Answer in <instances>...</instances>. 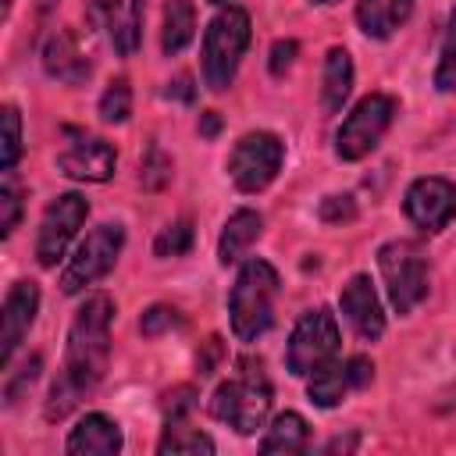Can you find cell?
<instances>
[{
	"instance_id": "cell-37",
	"label": "cell",
	"mask_w": 456,
	"mask_h": 456,
	"mask_svg": "<svg viewBox=\"0 0 456 456\" xmlns=\"http://www.w3.org/2000/svg\"><path fill=\"white\" fill-rule=\"evenodd\" d=\"M178 96V100H192V89H189V75H178L175 82H167V96Z\"/></svg>"
},
{
	"instance_id": "cell-11",
	"label": "cell",
	"mask_w": 456,
	"mask_h": 456,
	"mask_svg": "<svg viewBox=\"0 0 456 456\" xmlns=\"http://www.w3.org/2000/svg\"><path fill=\"white\" fill-rule=\"evenodd\" d=\"M64 135L71 139L61 153H57V171L78 182H107L114 175V146L100 135H86L78 128H64Z\"/></svg>"
},
{
	"instance_id": "cell-2",
	"label": "cell",
	"mask_w": 456,
	"mask_h": 456,
	"mask_svg": "<svg viewBox=\"0 0 456 456\" xmlns=\"http://www.w3.org/2000/svg\"><path fill=\"white\" fill-rule=\"evenodd\" d=\"M274 296H278V271L267 260H246L228 292V314H232L235 338L256 342L271 328Z\"/></svg>"
},
{
	"instance_id": "cell-22",
	"label": "cell",
	"mask_w": 456,
	"mask_h": 456,
	"mask_svg": "<svg viewBox=\"0 0 456 456\" xmlns=\"http://www.w3.org/2000/svg\"><path fill=\"white\" fill-rule=\"evenodd\" d=\"M157 452L160 456H210L214 452V442L200 431V428H192L185 417H167V431H164V438H160V445H157Z\"/></svg>"
},
{
	"instance_id": "cell-7",
	"label": "cell",
	"mask_w": 456,
	"mask_h": 456,
	"mask_svg": "<svg viewBox=\"0 0 456 456\" xmlns=\"http://www.w3.org/2000/svg\"><path fill=\"white\" fill-rule=\"evenodd\" d=\"M335 353H338V324H335V314L324 310V306H317V310L303 314L299 324L292 328L285 363H289V370L296 378H306L317 367H324L328 360H335Z\"/></svg>"
},
{
	"instance_id": "cell-8",
	"label": "cell",
	"mask_w": 456,
	"mask_h": 456,
	"mask_svg": "<svg viewBox=\"0 0 456 456\" xmlns=\"http://www.w3.org/2000/svg\"><path fill=\"white\" fill-rule=\"evenodd\" d=\"M392 118H395V100H392V96H385V93L363 96V100L349 110V118L342 121V128H338V135H335L338 157H342V160H360V157H367V153L381 142V135L388 132Z\"/></svg>"
},
{
	"instance_id": "cell-26",
	"label": "cell",
	"mask_w": 456,
	"mask_h": 456,
	"mask_svg": "<svg viewBox=\"0 0 456 456\" xmlns=\"http://www.w3.org/2000/svg\"><path fill=\"white\" fill-rule=\"evenodd\" d=\"M189 246H192V221H175V224H167L160 235H157V242H153V253L157 256H185L189 253Z\"/></svg>"
},
{
	"instance_id": "cell-12",
	"label": "cell",
	"mask_w": 456,
	"mask_h": 456,
	"mask_svg": "<svg viewBox=\"0 0 456 456\" xmlns=\"http://www.w3.org/2000/svg\"><path fill=\"white\" fill-rule=\"evenodd\" d=\"M406 214L424 232H442L456 214V185L445 178H417L406 189Z\"/></svg>"
},
{
	"instance_id": "cell-27",
	"label": "cell",
	"mask_w": 456,
	"mask_h": 456,
	"mask_svg": "<svg viewBox=\"0 0 456 456\" xmlns=\"http://www.w3.org/2000/svg\"><path fill=\"white\" fill-rule=\"evenodd\" d=\"M435 86L442 93H456V7H452V18H449V28H445V43H442Z\"/></svg>"
},
{
	"instance_id": "cell-6",
	"label": "cell",
	"mask_w": 456,
	"mask_h": 456,
	"mask_svg": "<svg viewBox=\"0 0 456 456\" xmlns=\"http://www.w3.org/2000/svg\"><path fill=\"white\" fill-rule=\"evenodd\" d=\"M281 157H285V142L274 132H246L228 153V175L235 189L260 192L281 171Z\"/></svg>"
},
{
	"instance_id": "cell-34",
	"label": "cell",
	"mask_w": 456,
	"mask_h": 456,
	"mask_svg": "<svg viewBox=\"0 0 456 456\" xmlns=\"http://www.w3.org/2000/svg\"><path fill=\"white\" fill-rule=\"evenodd\" d=\"M296 53H299V43H296V39H278V43L271 46V75L281 78V75L292 68Z\"/></svg>"
},
{
	"instance_id": "cell-10",
	"label": "cell",
	"mask_w": 456,
	"mask_h": 456,
	"mask_svg": "<svg viewBox=\"0 0 456 456\" xmlns=\"http://www.w3.org/2000/svg\"><path fill=\"white\" fill-rule=\"evenodd\" d=\"M86 214H89V203H86L78 192H64V196H57V200L43 210L39 235H36V256H39L43 267H53V264L64 256V249H68V242L75 239V232L82 228Z\"/></svg>"
},
{
	"instance_id": "cell-5",
	"label": "cell",
	"mask_w": 456,
	"mask_h": 456,
	"mask_svg": "<svg viewBox=\"0 0 456 456\" xmlns=\"http://www.w3.org/2000/svg\"><path fill=\"white\" fill-rule=\"evenodd\" d=\"M378 267H381L388 299L399 314H410L428 296V264L413 242H406V239L385 242L378 249Z\"/></svg>"
},
{
	"instance_id": "cell-14",
	"label": "cell",
	"mask_w": 456,
	"mask_h": 456,
	"mask_svg": "<svg viewBox=\"0 0 456 456\" xmlns=\"http://www.w3.org/2000/svg\"><path fill=\"white\" fill-rule=\"evenodd\" d=\"M338 306H342L349 328H353L363 342L381 338V331H385V314H381L378 292H374V285H370L367 274H353V278H349V285H346L342 296H338Z\"/></svg>"
},
{
	"instance_id": "cell-3",
	"label": "cell",
	"mask_w": 456,
	"mask_h": 456,
	"mask_svg": "<svg viewBox=\"0 0 456 456\" xmlns=\"http://www.w3.org/2000/svg\"><path fill=\"white\" fill-rule=\"evenodd\" d=\"M210 413L235 428L239 435H253L256 428H264L267 413H271V385L260 370V363H239V374L228 378L224 385H217L214 399H210Z\"/></svg>"
},
{
	"instance_id": "cell-31",
	"label": "cell",
	"mask_w": 456,
	"mask_h": 456,
	"mask_svg": "<svg viewBox=\"0 0 456 456\" xmlns=\"http://www.w3.org/2000/svg\"><path fill=\"white\" fill-rule=\"evenodd\" d=\"M178 324V310L175 306H150L146 314H142V321H139V328H142V335L146 338H157V335H164V331H171Z\"/></svg>"
},
{
	"instance_id": "cell-17",
	"label": "cell",
	"mask_w": 456,
	"mask_h": 456,
	"mask_svg": "<svg viewBox=\"0 0 456 456\" xmlns=\"http://www.w3.org/2000/svg\"><path fill=\"white\" fill-rule=\"evenodd\" d=\"M121 445H125L121 428L103 413H86L68 435L71 456H114V452H121Z\"/></svg>"
},
{
	"instance_id": "cell-39",
	"label": "cell",
	"mask_w": 456,
	"mask_h": 456,
	"mask_svg": "<svg viewBox=\"0 0 456 456\" xmlns=\"http://www.w3.org/2000/svg\"><path fill=\"white\" fill-rule=\"evenodd\" d=\"M346 452V449H356V435H349V438H331L328 445H324V452Z\"/></svg>"
},
{
	"instance_id": "cell-9",
	"label": "cell",
	"mask_w": 456,
	"mask_h": 456,
	"mask_svg": "<svg viewBox=\"0 0 456 456\" xmlns=\"http://www.w3.org/2000/svg\"><path fill=\"white\" fill-rule=\"evenodd\" d=\"M121 246H125L121 224H100V228H93V232L78 242L75 256L68 260V267H64V274H61V289L71 296V292H78V289L100 281V278L114 267Z\"/></svg>"
},
{
	"instance_id": "cell-16",
	"label": "cell",
	"mask_w": 456,
	"mask_h": 456,
	"mask_svg": "<svg viewBox=\"0 0 456 456\" xmlns=\"http://www.w3.org/2000/svg\"><path fill=\"white\" fill-rule=\"evenodd\" d=\"M142 7L146 0H96L107 39L121 57H132L142 39Z\"/></svg>"
},
{
	"instance_id": "cell-32",
	"label": "cell",
	"mask_w": 456,
	"mask_h": 456,
	"mask_svg": "<svg viewBox=\"0 0 456 456\" xmlns=\"http://www.w3.org/2000/svg\"><path fill=\"white\" fill-rule=\"evenodd\" d=\"M39 367H43V360H39V356H28V360L21 363V370H18V374L7 381V388H4V403H7V406H14V403L21 399V392L39 378Z\"/></svg>"
},
{
	"instance_id": "cell-23",
	"label": "cell",
	"mask_w": 456,
	"mask_h": 456,
	"mask_svg": "<svg viewBox=\"0 0 456 456\" xmlns=\"http://www.w3.org/2000/svg\"><path fill=\"white\" fill-rule=\"evenodd\" d=\"M306 438H310V428H306V420H303L299 413H278L274 424L267 428L260 449H264V452H281V456H289V452H303V449H306Z\"/></svg>"
},
{
	"instance_id": "cell-20",
	"label": "cell",
	"mask_w": 456,
	"mask_h": 456,
	"mask_svg": "<svg viewBox=\"0 0 456 456\" xmlns=\"http://www.w3.org/2000/svg\"><path fill=\"white\" fill-rule=\"evenodd\" d=\"M264 232V221L256 210H235L228 221H224V232L217 239V260L221 264H235Z\"/></svg>"
},
{
	"instance_id": "cell-25",
	"label": "cell",
	"mask_w": 456,
	"mask_h": 456,
	"mask_svg": "<svg viewBox=\"0 0 456 456\" xmlns=\"http://www.w3.org/2000/svg\"><path fill=\"white\" fill-rule=\"evenodd\" d=\"M128 114H132V89L125 78H114L100 96V118L107 125H121Z\"/></svg>"
},
{
	"instance_id": "cell-35",
	"label": "cell",
	"mask_w": 456,
	"mask_h": 456,
	"mask_svg": "<svg viewBox=\"0 0 456 456\" xmlns=\"http://www.w3.org/2000/svg\"><path fill=\"white\" fill-rule=\"evenodd\" d=\"M346 378H349V388H363L374 378V363L367 356H349L346 360Z\"/></svg>"
},
{
	"instance_id": "cell-36",
	"label": "cell",
	"mask_w": 456,
	"mask_h": 456,
	"mask_svg": "<svg viewBox=\"0 0 456 456\" xmlns=\"http://www.w3.org/2000/svg\"><path fill=\"white\" fill-rule=\"evenodd\" d=\"M217 356H221V338H207V353H203V356H196V367H200V378H207V374H214V363H217Z\"/></svg>"
},
{
	"instance_id": "cell-4",
	"label": "cell",
	"mask_w": 456,
	"mask_h": 456,
	"mask_svg": "<svg viewBox=\"0 0 456 456\" xmlns=\"http://www.w3.org/2000/svg\"><path fill=\"white\" fill-rule=\"evenodd\" d=\"M246 46H249V14L242 7L217 11L203 36V78L214 93H224L232 86Z\"/></svg>"
},
{
	"instance_id": "cell-41",
	"label": "cell",
	"mask_w": 456,
	"mask_h": 456,
	"mask_svg": "<svg viewBox=\"0 0 456 456\" xmlns=\"http://www.w3.org/2000/svg\"><path fill=\"white\" fill-rule=\"evenodd\" d=\"M314 4H335V0H314Z\"/></svg>"
},
{
	"instance_id": "cell-28",
	"label": "cell",
	"mask_w": 456,
	"mask_h": 456,
	"mask_svg": "<svg viewBox=\"0 0 456 456\" xmlns=\"http://www.w3.org/2000/svg\"><path fill=\"white\" fill-rule=\"evenodd\" d=\"M18 157H21V114H18V107H4V153H0V171L7 175V171H14V164H18Z\"/></svg>"
},
{
	"instance_id": "cell-19",
	"label": "cell",
	"mask_w": 456,
	"mask_h": 456,
	"mask_svg": "<svg viewBox=\"0 0 456 456\" xmlns=\"http://www.w3.org/2000/svg\"><path fill=\"white\" fill-rule=\"evenodd\" d=\"M353 89V61L342 46H331L324 57V75H321V103L328 114H338L342 103L349 100Z\"/></svg>"
},
{
	"instance_id": "cell-24",
	"label": "cell",
	"mask_w": 456,
	"mask_h": 456,
	"mask_svg": "<svg viewBox=\"0 0 456 456\" xmlns=\"http://www.w3.org/2000/svg\"><path fill=\"white\" fill-rule=\"evenodd\" d=\"M349 392V378H346V363H335V360H328L324 367H317L314 374H310V385H306V395H310V403H317V406H338L342 403V395Z\"/></svg>"
},
{
	"instance_id": "cell-29",
	"label": "cell",
	"mask_w": 456,
	"mask_h": 456,
	"mask_svg": "<svg viewBox=\"0 0 456 456\" xmlns=\"http://www.w3.org/2000/svg\"><path fill=\"white\" fill-rule=\"evenodd\" d=\"M139 178H142V185H146V189H160V185L171 178V160L164 157V150H160V146H150V150H146Z\"/></svg>"
},
{
	"instance_id": "cell-38",
	"label": "cell",
	"mask_w": 456,
	"mask_h": 456,
	"mask_svg": "<svg viewBox=\"0 0 456 456\" xmlns=\"http://www.w3.org/2000/svg\"><path fill=\"white\" fill-rule=\"evenodd\" d=\"M217 125H221V121H217V110H207L203 121H200V135H207V139L217 135Z\"/></svg>"
},
{
	"instance_id": "cell-33",
	"label": "cell",
	"mask_w": 456,
	"mask_h": 456,
	"mask_svg": "<svg viewBox=\"0 0 456 456\" xmlns=\"http://www.w3.org/2000/svg\"><path fill=\"white\" fill-rule=\"evenodd\" d=\"M321 221H328V224H342V221H353L356 217V203H353V196H328V200H321Z\"/></svg>"
},
{
	"instance_id": "cell-13",
	"label": "cell",
	"mask_w": 456,
	"mask_h": 456,
	"mask_svg": "<svg viewBox=\"0 0 456 456\" xmlns=\"http://www.w3.org/2000/svg\"><path fill=\"white\" fill-rule=\"evenodd\" d=\"M39 310V289L36 281H14L7 299H4V328H0V363L7 367L21 338L28 335L32 321Z\"/></svg>"
},
{
	"instance_id": "cell-15",
	"label": "cell",
	"mask_w": 456,
	"mask_h": 456,
	"mask_svg": "<svg viewBox=\"0 0 456 456\" xmlns=\"http://www.w3.org/2000/svg\"><path fill=\"white\" fill-rule=\"evenodd\" d=\"M43 68H46L50 78H57V82H64V86L86 82V75H89V57H86V50L78 46V36H75L71 28H57V32L46 36V43H43Z\"/></svg>"
},
{
	"instance_id": "cell-21",
	"label": "cell",
	"mask_w": 456,
	"mask_h": 456,
	"mask_svg": "<svg viewBox=\"0 0 456 456\" xmlns=\"http://www.w3.org/2000/svg\"><path fill=\"white\" fill-rule=\"evenodd\" d=\"M196 36V7L192 0H167L164 4V28H160V46L164 53H178L192 43Z\"/></svg>"
},
{
	"instance_id": "cell-42",
	"label": "cell",
	"mask_w": 456,
	"mask_h": 456,
	"mask_svg": "<svg viewBox=\"0 0 456 456\" xmlns=\"http://www.w3.org/2000/svg\"><path fill=\"white\" fill-rule=\"evenodd\" d=\"M210 4H224V0H210Z\"/></svg>"
},
{
	"instance_id": "cell-1",
	"label": "cell",
	"mask_w": 456,
	"mask_h": 456,
	"mask_svg": "<svg viewBox=\"0 0 456 456\" xmlns=\"http://www.w3.org/2000/svg\"><path fill=\"white\" fill-rule=\"evenodd\" d=\"M110 317H114V303L103 292L89 296L78 306V314L71 321V331H68L64 370L53 381L50 399H46V417L50 420L68 417L78 406V399L86 392H93L100 385V378L107 374V363H110Z\"/></svg>"
},
{
	"instance_id": "cell-18",
	"label": "cell",
	"mask_w": 456,
	"mask_h": 456,
	"mask_svg": "<svg viewBox=\"0 0 456 456\" xmlns=\"http://www.w3.org/2000/svg\"><path fill=\"white\" fill-rule=\"evenodd\" d=\"M413 11V0H356V21L367 36L388 39Z\"/></svg>"
},
{
	"instance_id": "cell-40",
	"label": "cell",
	"mask_w": 456,
	"mask_h": 456,
	"mask_svg": "<svg viewBox=\"0 0 456 456\" xmlns=\"http://www.w3.org/2000/svg\"><path fill=\"white\" fill-rule=\"evenodd\" d=\"M11 7H14V0H0V18H7V14H11Z\"/></svg>"
},
{
	"instance_id": "cell-30",
	"label": "cell",
	"mask_w": 456,
	"mask_h": 456,
	"mask_svg": "<svg viewBox=\"0 0 456 456\" xmlns=\"http://www.w3.org/2000/svg\"><path fill=\"white\" fill-rule=\"evenodd\" d=\"M18 214H21V192H18V185L11 182V171H7L4 189H0V235H4V239L14 232Z\"/></svg>"
}]
</instances>
